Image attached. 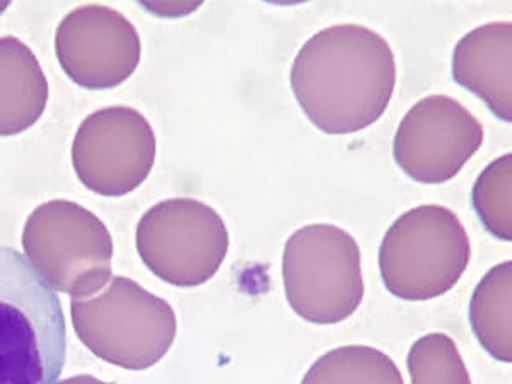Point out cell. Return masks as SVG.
<instances>
[{"mask_svg":"<svg viewBox=\"0 0 512 384\" xmlns=\"http://www.w3.org/2000/svg\"><path fill=\"white\" fill-rule=\"evenodd\" d=\"M140 260L166 284L193 289L216 277L229 251V233L216 210L190 197L169 198L137 224Z\"/></svg>","mask_w":512,"mask_h":384,"instance_id":"7","label":"cell"},{"mask_svg":"<svg viewBox=\"0 0 512 384\" xmlns=\"http://www.w3.org/2000/svg\"><path fill=\"white\" fill-rule=\"evenodd\" d=\"M301 384H405L390 355L367 345L330 350L309 367Z\"/></svg>","mask_w":512,"mask_h":384,"instance_id":"14","label":"cell"},{"mask_svg":"<svg viewBox=\"0 0 512 384\" xmlns=\"http://www.w3.org/2000/svg\"><path fill=\"white\" fill-rule=\"evenodd\" d=\"M65 355L57 292L21 251L0 246V384H55Z\"/></svg>","mask_w":512,"mask_h":384,"instance_id":"2","label":"cell"},{"mask_svg":"<svg viewBox=\"0 0 512 384\" xmlns=\"http://www.w3.org/2000/svg\"><path fill=\"white\" fill-rule=\"evenodd\" d=\"M24 256L55 292L98 294L111 279L113 239L105 222L70 200L36 207L23 231Z\"/></svg>","mask_w":512,"mask_h":384,"instance_id":"6","label":"cell"},{"mask_svg":"<svg viewBox=\"0 0 512 384\" xmlns=\"http://www.w3.org/2000/svg\"><path fill=\"white\" fill-rule=\"evenodd\" d=\"M483 127L456 99L434 94L417 101L396 130L393 158L417 183L453 180L483 144Z\"/></svg>","mask_w":512,"mask_h":384,"instance_id":"9","label":"cell"},{"mask_svg":"<svg viewBox=\"0 0 512 384\" xmlns=\"http://www.w3.org/2000/svg\"><path fill=\"white\" fill-rule=\"evenodd\" d=\"M55 52L65 74L86 89L117 88L139 67V31L120 12L81 6L67 14L55 35Z\"/></svg>","mask_w":512,"mask_h":384,"instance_id":"10","label":"cell"},{"mask_svg":"<svg viewBox=\"0 0 512 384\" xmlns=\"http://www.w3.org/2000/svg\"><path fill=\"white\" fill-rule=\"evenodd\" d=\"M472 245L460 217L443 205H420L398 217L379 248L388 292L422 303L444 296L465 275Z\"/></svg>","mask_w":512,"mask_h":384,"instance_id":"4","label":"cell"},{"mask_svg":"<svg viewBox=\"0 0 512 384\" xmlns=\"http://www.w3.org/2000/svg\"><path fill=\"white\" fill-rule=\"evenodd\" d=\"M470 325L487 354L512 362V262L499 263L483 275L470 301Z\"/></svg>","mask_w":512,"mask_h":384,"instance_id":"13","label":"cell"},{"mask_svg":"<svg viewBox=\"0 0 512 384\" xmlns=\"http://www.w3.org/2000/svg\"><path fill=\"white\" fill-rule=\"evenodd\" d=\"M361 248L333 224H309L287 239L282 279L287 303L315 325L349 320L364 299Z\"/></svg>","mask_w":512,"mask_h":384,"instance_id":"5","label":"cell"},{"mask_svg":"<svg viewBox=\"0 0 512 384\" xmlns=\"http://www.w3.org/2000/svg\"><path fill=\"white\" fill-rule=\"evenodd\" d=\"M453 79L482 99L502 122L512 120V24H483L463 36L453 52Z\"/></svg>","mask_w":512,"mask_h":384,"instance_id":"11","label":"cell"},{"mask_svg":"<svg viewBox=\"0 0 512 384\" xmlns=\"http://www.w3.org/2000/svg\"><path fill=\"white\" fill-rule=\"evenodd\" d=\"M412 384H472L458 345L446 333L419 338L408 352Z\"/></svg>","mask_w":512,"mask_h":384,"instance_id":"16","label":"cell"},{"mask_svg":"<svg viewBox=\"0 0 512 384\" xmlns=\"http://www.w3.org/2000/svg\"><path fill=\"white\" fill-rule=\"evenodd\" d=\"M156 134L147 118L128 106L91 113L77 130L72 164L84 187L103 197L134 192L151 175Z\"/></svg>","mask_w":512,"mask_h":384,"instance_id":"8","label":"cell"},{"mask_svg":"<svg viewBox=\"0 0 512 384\" xmlns=\"http://www.w3.org/2000/svg\"><path fill=\"white\" fill-rule=\"evenodd\" d=\"M55 384H115V383H105V381H101V379H96L94 376H89V374H82V376H72V378L64 379V381H57Z\"/></svg>","mask_w":512,"mask_h":384,"instance_id":"17","label":"cell"},{"mask_svg":"<svg viewBox=\"0 0 512 384\" xmlns=\"http://www.w3.org/2000/svg\"><path fill=\"white\" fill-rule=\"evenodd\" d=\"M473 207L483 227L502 241H512V154L495 159L473 185Z\"/></svg>","mask_w":512,"mask_h":384,"instance_id":"15","label":"cell"},{"mask_svg":"<svg viewBox=\"0 0 512 384\" xmlns=\"http://www.w3.org/2000/svg\"><path fill=\"white\" fill-rule=\"evenodd\" d=\"M70 315L76 335L101 361L127 371L156 366L175 344V309L127 277L91 299H74Z\"/></svg>","mask_w":512,"mask_h":384,"instance_id":"3","label":"cell"},{"mask_svg":"<svg viewBox=\"0 0 512 384\" xmlns=\"http://www.w3.org/2000/svg\"><path fill=\"white\" fill-rule=\"evenodd\" d=\"M396 86L390 43L361 24H335L311 36L294 59L291 88L321 132L347 135L378 122Z\"/></svg>","mask_w":512,"mask_h":384,"instance_id":"1","label":"cell"},{"mask_svg":"<svg viewBox=\"0 0 512 384\" xmlns=\"http://www.w3.org/2000/svg\"><path fill=\"white\" fill-rule=\"evenodd\" d=\"M48 91L33 50L14 36L0 38V137L33 127L47 108Z\"/></svg>","mask_w":512,"mask_h":384,"instance_id":"12","label":"cell"}]
</instances>
